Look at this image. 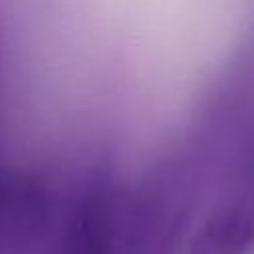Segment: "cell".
<instances>
[{"label": "cell", "instance_id": "obj_1", "mask_svg": "<svg viewBox=\"0 0 254 254\" xmlns=\"http://www.w3.org/2000/svg\"><path fill=\"white\" fill-rule=\"evenodd\" d=\"M121 214L103 198H89L64 212L58 254H117Z\"/></svg>", "mask_w": 254, "mask_h": 254}, {"label": "cell", "instance_id": "obj_2", "mask_svg": "<svg viewBox=\"0 0 254 254\" xmlns=\"http://www.w3.org/2000/svg\"><path fill=\"white\" fill-rule=\"evenodd\" d=\"M254 246V214L226 206L210 212L192 234L185 254H248Z\"/></svg>", "mask_w": 254, "mask_h": 254}]
</instances>
